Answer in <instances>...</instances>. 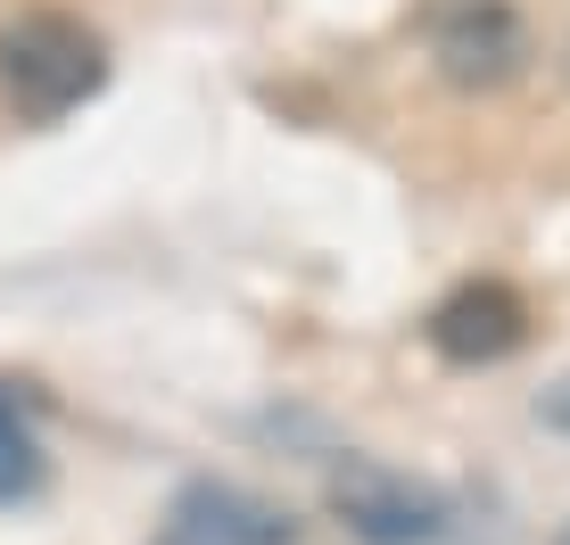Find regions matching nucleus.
Listing matches in <instances>:
<instances>
[{
  "label": "nucleus",
  "mask_w": 570,
  "mask_h": 545,
  "mask_svg": "<svg viewBox=\"0 0 570 545\" xmlns=\"http://www.w3.org/2000/svg\"><path fill=\"white\" fill-rule=\"evenodd\" d=\"M323 504L340 513V529L364 537V545H439L446 529H455V504L430 488V479L389 472V463H372V455H340L331 463Z\"/></svg>",
  "instance_id": "2"
},
{
  "label": "nucleus",
  "mask_w": 570,
  "mask_h": 545,
  "mask_svg": "<svg viewBox=\"0 0 570 545\" xmlns=\"http://www.w3.org/2000/svg\"><path fill=\"white\" fill-rule=\"evenodd\" d=\"M430 347H439L446 364H504V356H521V339H529V298L513 281H455L439 306H430Z\"/></svg>",
  "instance_id": "4"
},
{
  "label": "nucleus",
  "mask_w": 570,
  "mask_h": 545,
  "mask_svg": "<svg viewBox=\"0 0 570 545\" xmlns=\"http://www.w3.org/2000/svg\"><path fill=\"white\" fill-rule=\"evenodd\" d=\"M183 545H289L298 529H289V513H273L265 496H240V488H190L183 504H174V529Z\"/></svg>",
  "instance_id": "5"
},
{
  "label": "nucleus",
  "mask_w": 570,
  "mask_h": 545,
  "mask_svg": "<svg viewBox=\"0 0 570 545\" xmlns=\"http://www.w3.org/2000/svg\"><path fill=\"white\" fill-rule=\"evenodd\" d=\"M422 42L455 91H504L529 67V26L513 0H430Z\"/></svg>",
  "instance_id": "3"
},
{
  "label": "nucleus",
  "mask_w": 570,
  "mask_h": 545,
  "mask_svg": "<svg viewBox=\"0 0 570 545\" xmlns=\"http://www.w3.org/2000/svg\"><path fill=\"white\" fill-rule=\"evenodd\" d=\"M166 545H183V537H166Z\"/></svg>",
  "instance_id": "9"
},
{
  "label": "nucleus",
  "mask_w": 570,
  "mask_h": 545,
  "mask_svg": "<svg viewBox=\"0 0 570 545\" xmlns=\"http://www.w3.org/2000/svg\"><path fill=\"white\" fill-rule=\"evenodd\" d=\"M50 455H42V422H33V397L17 380H0V504L42 496Z\"/></svg>",
  "instance_id": "6"
},
{
  "label": "nucleus",
  "mask_w": 570,
  "mask_h": 545,
  "mask_svg": "<svg viewBox=\"0 0 570 545\" xmlns=\"http://www.w3.org/2000/svg\"><path fill=\"white\" fill-rule=\"evenodd\" d=\"M554 545H570V521H562V529H554Z\"/></svg>",
  "instance_id": "8"
},
{
  "label": "nucleus",
  "mask_w": 570,
  "mask_h": 545,
  "mask_svg": "<svg viewBox=\"0 0 570 545\" xmlns=\"http://www.w3.org/2000/svg\"><path fill=\"white\" fill-rule=\"evenodd\" d=\"M538 414L554 422V430H570V380H562V388H546V397H538Z\"/></svg>",
  "instance_id": "7"
},
{
  "label": "nucleus",
  "mask_w": 570,
  "mask_h": 545,
  "mask_svg": "<svg viewBox=\"0 0 570 545\" xmlns=\"http://www.w3.org/2000/svg\"><path fill=\"white\" fill-rule=\"evenodd\" d=\"M108 83V42L67 9H26L0 26V91L17 116L50 125V116L83 108Z\"/></svg>",
  "instance_id": "1"
}]
</instances>
